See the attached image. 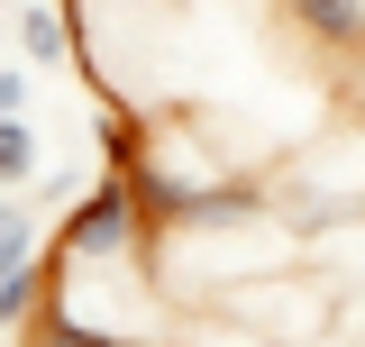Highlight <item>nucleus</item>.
<instances>
[{"label": "nucleus", "mask_w": 365, "mask_h": 347, "mask_svg": "<svg viewBox=\"0 0 365 347\" xmlns=\"http://www.w3.org/2000/svg\"><path fill=\"white\" fill-rule=\"evenodd\" d=\"M283 9V28L319 55H338V64H356L365 55V0H274Z\"/></svg>", "instance_id": "obj_2"}, {"label": "nucleus", "mask_w": 365, "mask_h": 347, "mask_svg": "<svg viewBox=\"0 0 365 347\" xmlns=\"http://www.w3.org/2000/svg\"><path fill=\"white\" fill-rule=\"evenodd\" d=\"M46 302H55V247H37V256H19L0 274V329H28Z\"/></svg>", "instance_id": "obj_4"}, {"label": "nucleus", "mask_w": 365, "mask_h": 347, "mask_svg": "<svg viewBox=\"0 0 365 347\" xmlns=\"http://www.w3.org/2000/svg\"><path fill=\"white\" fill-rule=\"evenodd\" d=\"M347 91H356V119H365V55L347 64Z\"/></svg>", "instance_id": "obj_9"}, {"label": "nucleus", "mask_w": 365, "mask_h": 347, "mask_svg": "<svg viewBox=\"0 0 365 347\" xmlns=\"http://www.w3.org/2000/svg\"><path fill=\"white\" fill-rule=\"evenodd\" d=\"M146 247H155V228H146V201H137V183L119 165L101 183H83L55 219V265L64 274H137Z\"/></svg>", "instance_id": "obj_1"}, {"label": "nucleus", "mask_w": 365, "mask_h": 347, "mask_svg": "<svg viewBox=\"0 0 365 347\" xmlns=\"http://www.w3.org/2000/svg\"><path fill=\"white\" fill-rule=\"evenodd\" d=\"M0 119H28V64H0Z\"/></svg>", "instance_id": "obj_8"}, {"label": "nucleus", "mask_w": 365, "mask_h": 347, "mask_svg": "<svg viewBox=\"0 0 365 347\" xmlns=\"http://www.w3.org/2000/svg\"><path fill=\"white\" fill-rule=\"evenodd\" d=\"M182 347H274V338H256L247 320H220V329H201V338H182Z\"/></svg>", "instance_id": "obj_7"}, {"label": "nucleus", "mask_w": 365, "mask_h": 347, "mask_svg": "<svg viewBox=\"0 0 365 347\" xmlns=\"http://www.w3.org/2000/svg\"><path fill=\"white\" fill-rule=\"evenodd\" d=\"M9 37H19V64H28V74H64V64L83 55V37H73V9H55V0H19Z\"/></svg>", "instance_id": "obj_3"}, {"label": "nucleus", "mask_w": 365, "mask_h": 347, "mask_svg": "<svg viewBox=\"0 0 365 347\" xmlns=\"http://www.w3.org/2000/svg\"><path fill=\"white\" fill-rule=\"evenodd\" d=\"M19 256H37V211H19V201H0V274Z\"/></svg>", "instance_id": "obj_6"}, {"label": "nucleus", "mask_w": 365, "mask_h": 347, "mask_svg": "<svg viewBox=\"0 0 365 347\" xmlns=\"http://www.w3.org/2000/svg\"><path fill=\"white\" fill-rule=\"evenodd\" d=\"M37 129L28 119H0V183H37Z\"/></svg>", "instance_id": "obj_5"}]
</instances>
